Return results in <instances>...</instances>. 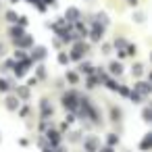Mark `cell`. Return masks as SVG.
Listing matches in <instances>:
<instances>
[{"mask_svg":"<svg viewBox=\"0 0 152 152\" xmlns=\"http://www.w3.org/2000/svg\"><path fill=\"white\" fill-rule=\"evenodd\" d=\"M90 52V42H86V40H73L71 44H69V61L71 63H77V61H81L86 54Z\"/></svg>","mask_w":152,"mask_h":152,"instance_id":"cell-1","label":"cell"},{"mask_svg":"<svg viewBox=\"0 0 152 152\" xmlns=\"http://www.w3.org/2000/svg\"><path fill=\"white\" fill-rule=\"evenodd\" d=\"M61 106L65 110H69V113H75L77 106H79V92L73 90V88L71 90H65L63 96H61Z\"/></svg>","mask_w":152,"mask_h":152,"instance_id":"cell-2","label":"cell"},{"mask_svg":"<svg viewBox=\"0 0 152 152\" xmlns=\"http://www.w3.org/2000/svg\"><path fill=\"white\" fill-rule=\"evenodd\" d=\"M104 34H106V27L102 23H98L96 19L90 21V27H88V38L94 42V44H100L104 40Z\"/></svg>","mask_w":152,"mask_h":152,"instance_id":"cell-3","label":"cell"},{"mask_svg":"<svg viewBox=\"0 0 152 152\" xmlns=\"http://www.w3.org/2000/svg\"><path fill=\"white\" fill-rule=\"evenodd\" d=\"M44 137H46V142H48L52 148H54V146H58V144H63V140H65V137H63V133L58 131V127H56L54 123L44 131Z\"/></svg>","mask_w":152,"mask_h":152,"instance_id":"cell-4","label":"cell"},{"mask_svg":"<svg viewBox=\"0 0 152 152\" xmlns=\"http://www.w3.org/2000/svg\"><path fill=\"white\" fill-rule=\"evenodd\" d=\"M27 52H29V58H31L34 63H44V61L48 58V48L42 46V44H34Z\"/></svg>","mask_w":152,"mask_h":152,"instance_id":"cell-5","label":"cell"},{"mask_svg":"<svg viewBox=\"0 0 152 152\" xmlns=\"http://www.w3.org/2000/svg\"><path fill=\"white\" fill-rule=\"evenodd\" d=\"M100 144H102V142H100V137H98V135H94V133H90V135H83V137H81V146H83V150H86V152H96Z\"/></svg>","mask_w":152,"mask_h":152,"instance_id":"cell-6","label":"cell"},{"mask_svg":"<svg viewBox=\"0 0 152 152\" xmlns=\"http://www.w3.org/2000/svg\"><path fill=\"white\" fill-rule=\"evenodd\" d=\"M133 90H135V92H140L144 98H148V96L152 94V81H150V79H142V77H137V79H135Z\"/></svg>","mask_w":152,"mask_h":152,"instance_id":"cell-7","label":"cell"},{"mask_svg":"<svg viewBox=\"0 0 152 152\" xmlns=\"http://www.w3.org/2000/svg\"><path fill=\"white\" fill-rule=\"evenodd\" d=\"M34 44H36V40H34V36H29L27 31H25L21 38H15V40H13V46H15V48H23V50H29Z\"/></svg>","mask_w":152,"mask_h":152,"instance_id":"cell-8","label":"cell"},{"mask_svg":"<svg viewBox=\"0 0 152 152\" xmlns=\"http://www.w3.org/2000/svg\"><path fill=\"white\" fill-rule=\"evenodd\" d=\"M38 108H40V119H52L54 117V106L50 104L48 98H42L40 104H38Z\"/></svg>","mask_w":152,"mask_h":152,"instance_id":"cell-9","label":"cell"},{"mask_svg":"<svg viewBox=\"0 0 152 152\" xmlns=\"http://www.w3.org/2000/svg\"><path fill=\"white\" fill-rule=\"evenodd\" d=\"M13 94H15L21 102H27V100L31 98V88H27V86H15V88H13Z\"/></svg>","mask_w":152,"mask_h":152,"instance_id":"cell-10","label":"cell"},{"mask_svg":"<svg viewBox=\"0 0 152 152\" xmlns=\"http://www.w3.org/2000/svg\"><path fill=\"white\" fill-rule=\"evenodd\" d=\"M19 104H21V100H19L15 94H7V98H4V108H7L9 113H17Z\"/></svg>","mask_w":152,"mask_h":152,"instance_id":"cell-11","label":"cell"},{"mask_svg":"<svg viewBox=\"0 0 152 152\" xmlns=\"http://www.w3.org/2000/svg\"><path fill=\"white\" fill-rule=\"evenodd\" d=\"M106 69L110 71V75H113V77H121V75L125 73V67H123V61H110Z\"/></svg>","mask_w":152,"mask_h":152,"instance_id":"cell-12","label":"cell"},{"mask_svg":"<svg viewBox=\"0 0 152 152\" xmlns=\"http://www.w3.org/2000/svg\"><path fill=\"white\" fill-rule=\"evenodd\" d=\"M79 63V67L75 69L79 75H90V73H94V65L90 63V61H86V58H81V61H77Z\"/></svg>","mask_w":152,"mask_h":152,"instance_id":"cell-13","label":"cell"},{"mask_svg":"<svg viewBox=\"0 0 152 152\" xmlns=\"http://www.w3.org/2000/svg\"><path fill=\"white\" fill-rule=\"evenodd\" d=\"M108 113H110V121H113L115 125H119V123L123 121V110H121V108H119L117 104H110Z\"/></svg>","mask_w":152,"mask_h":152,"instance_id":"cell-14","label":"cell"},{"mask_svg":"<svg viewBox=\"0 0 152 152\" xmlns=\"http://www.w3.org/2000/svg\"><path fill=\"white\" fill-rule=\"evenodd\" d=\"M15 86H17V83H15V79H7L4 75L0 77V94H9Z\"/></svg>","mask_w":152,"mask_h":152,"instance_id":"cell-15","label":"cell"},{"mask_svg":"<svg viewBox=\"0 0 152 152\" xmlns=\"http://www.w3.org/2000/svg\"><path fill=\"white\" fill-rule=\"evenodd\" d=\"M69 23H73V21H77V19H81V11L79 9H75V7H69L67 11H65V15H63Z\"/></svg>","mask_w":152,"mask_h":152,"instance_id":"cell-16","label":"cell"},{"mask_svg":"<svg viewBox=\"0 0 152 152\" xmlns=\"http://www.w3.org/2000/svg\"><path fill=\"white\" fill-rule=\"evenodd\" d=\"M23 34H25V27H21L19 23H11V27H9V36H11V40L21 38Z\"/></svg>","mask_w":152,"mask_h":152,"instance_id":"cell-17","label":"cell"},{"mask_svg":"<svg viewBox=\"0 0 152 152\" xmlns=\"http://www.w3.org/2000/svg\"><path fill=\"white\" fill-rule=\"evenodd\" d=\"M34 69H36V77H38V81H44V79L48 77V69H46L44 63H36Z\"/></svg>","mask_w":152,"mask_h":152,"instance_id":"cell-18","label":"cell"},{"mask_svg":"<svg viewBox=\"0 0 152 152\" xmlns=\"http://www.w3.org/2000/svg\"><path fill=\"white\" fill-rule=\"evenodd\" d=\"M144 73H146V65H144V63H140V61H135V63L131 65V75L137 79V77H142Z\"/></svg>","mask_w":152,"mask_h":152,"instance_id":"cell-19","label":"cell"},{"mask_svg":"<svg viewBox=\"0 0 152 152\" xmlns=\"http://www.w3.org/2000/svg\"><path fill=\"white\" fill-rule=\"evenodd\" d=\"M96 86H102V83H100V79L96 77V73L86 75V90H96Z\"/></svg>","mask_w":152,"mask_h":152,"instance_id":"cell-20","label":"cell"},{"mask_svg":"<svg viewBox=\"0 0 152 152\" xmlns=\"http://www.w3.org/2000/svg\"><path fill=\"white\" fill-rule=\"evenodd\" d=\"M102 86H104V88H108L110 92H117V88H119V79H117V77H113V75H106V77H104V81H102Z\"/></svg>","mask_w":152,"mask_h":152,"instance_id":"cell-21","label":"cell"},{"mask_svg":"<svg viewBox=\"0 0 152 152\" xmlns=\"http://www.w3.org/2000/svg\"><path fill=\"white\" fill-rule=\"evenodd\" d=\"M11 71H13V75H15L17 79H23V77L27 75V71H25V67H23V65H21L19 61H15V65H13V69H11Z\"/></svg>","mask_w":152,"mask_h":152,"instance_id":"cell-22","label":"cell"},{"mask_svg":"<svg viewBox=\"0 0 152 152\" xmlns=\"http://www.w3.org/2000/svg\"><path fill=\"white\" fill-rule=\"evenodd\" d=\"M63 137H67V140H69V144H77V142H81L83 131H81V129H75V131H69V133H67V135H63Z\"/></svg>","mask_w":152,"mask_h":152,"instance_id":"cell-23","label":"cell"},{"mask_svg":"<svg viewBox=\"0 0 152 152\" xmlns=\"http://www.w3.org/2000/svg\"><path fill=\"white\" fill-rule=\"evenodd\" d=\"M137 148H140L142 152H148V150L152 148V133H150V131L142 137V142H140V146H137Z\"/></svg>","mask_w":152,"mask_h":152,"instance_id":"cell-24","label":"cell"},{"mask_svg":"<svg viewBox=\"0 0 152 152\" xmlns=\"http://www.w3.org/2000/svg\"><path fill=\"white\" fill-rule=\"evenodd\" d=\"M65 81H67L69 86H75V83H79V73H77V71H73V69H69V71L65 73Z\"/></svg>","mask_w":152,"mask_h":152,"instance_id":"cell-25","label":"cell"},{"mask_svg":"<svg viewBox=\"0 0 152 152\" xmlns=\"http://www.w3.org/2000/svg\"><path fill=\"white\" fill-rule=\"evenodd\" d=\"M142 121H144L146 125L152 123V106H150V104H144V108H142Z\"/></svg>","mask_w":152,"mask_h":152,"instance_id":"cell-26","label":"cell"},{"mask_svg":"<svg viewBox=\"0 0 152 152\" xmlns=\"http://www.w3.org/2000/svg\"><path fill=\"white\" fill-rule=\"evenodd\" d=\"M13 65H15V58H13V56H11V58H4L2 65H0V75H7V73L13 69Z\"/></svg>","mask_w":152,"mask_h":152,"instance_id":"cell-27","label":"cell"},{"mask_svg":"<svg viewBox=\"0 0 152 152\" xmlns=\"http://www.w3.org/2000/svg\"><path fill=\"white\" fill-rule=\"evenodd\" d=\"M127 100H131L133 104H142V102H144L146 98H144V96H142L140 92H135V90L131 88V90H129V96H127Z\"/></svg>","mask_w":152,"mask_h":152,"instance_id":"cell-28","label":"cell"},{"mask_svg":"<svg viewBox=\"0 0 152 152\" xmlns=\"http://www.w3.org/2000/svg\"><path fill=\"white\" fill-rule=\"evenodd\" d=\"M17 113H19V117H21V119H25V117H29L31 106H29L27 102H21V104H19V108H17Z\"/></svg>","mask_w":152,"mask_h":152,"instance_id":"cell-29","label":"cell"},{"mask_svg":"<svg viewBox=\"0 0 152 152\" xmlns=\"http://www.w3.org/2000/svg\"><path fill=\"white\" fill-rule=\"evenodd\" d=\"M127 42H129V40H125V38H121V36H117V38H113V42H110V44H113V48H115V50H119V48H125V46H127Z\"/></svg>","mask_w":152,"mask_h":152,"instance_id":"cell-30","label":"cell"},{"mask_svg":"<svg viewBox=\"0 0 152 152\" xmlns=\"http://www.w3.org/2000/svg\"><path fill=\"white\" fill-rule=\"evenodd\" d=\"M31 7H36V9H38V13H42V15H44V13H48V9H50V7L44 2V0H34Z\"/></svg>","mask_w":152,"mask_h":152,"instance_id":"cell-31","label":"cell"},{"mask_svg":"<svg viewBox=\"0 0 152 152\" xmlns=\"http://www.w3.org/2000/svg\"><path fill=\"white\" fill-rule=\"evenodd\" d=\"M17 17H19V13H17V11H13V9L4 13V21H7L9 25H11V23H17Z\"/></svg>","mask_w":152,"mask_h":152,"instance_id":"cell-32","label":"cell"},{"mask_svg":"<svg viewBox=\"0 0 152 152\" xmlns=\"http://www.w3.org/2000/svg\"><path fill=\"white\" fill-rule=\"evenodd\" d=\"M56 61H58V65H61V67H69V63H71V61H69V54H67L65 50H61V52H58Z\"/></svg>","mask_w":152,"mask_h":152,"instance_id":"cell-33","label":"cell"},{"mask_svg":"<svg viewBox=\"0 0 152 152\" xmlns=\"http://www.w3.org/2000/svg\"><path fill=\"white\" fill-rule=\"evenodd\" d=\"M119 142H121L119 133H115V131H113V133H108V135H106V144H108V146H113V148H115V146H119Z\"/></svg>","mask_w":152,"mask_h":152,"instance_id":"cell-34","label":"cell"},{"mask_svg":"<svg viewBox=\"0 0 152 152\" xmlns=\"http://www.w3.org/2000/svg\"><path fill=\"white\" fill-rule=\"evenodd\" d=\"M94 19H96L98 23H102L104 27H108V23H110V19H108V15H106V13H98V15H96Z\"/></svg>","mask_w":152,"mask_h":152,"instance_id":"cell-35","label":"cell"},{"mask_svg":"<svg viewBox=\"0 0 152 152\" xmlns=\"http://www.w3.org/2000/svg\"><path fill=\"white\" fill-rule=\"evenodd\" d=\"M125 54H127V56H135V54H137V46H135L133 42H127V46H125Z\"/></svg>","mask_w":152,"mask_h":152,"instance_id":"cell-36","label":"cell"},{"mask_svg":"<svg viewBox=\"0 0 152 152\" xmlns=\"http://www.w3.org/2000/svg\"><path fill=\"white\" fill-rule=\"evenodd\" d=\"M129 90H131L129 86H125V83H119V88H117V94H119L121 98H127V96H129Z\"/></svg>","mask_w":152,"mask_h":152,"instance_id":"cell-37","label":"cell"},{"mask_svg":"<svg viewBox=\"0 0 152 152\" xmlns=\"http://www.w3.org/2000/svg\"><path fill=\"white\" fill-rule=\"evenodd\" d=\"M50 125H52V121H50V119H40V123H38V131H40V133H44Z\"/></svg>","mask_w":152,"mask_h":152,"instance_id":"cell-38","label":"cell"},{"mask_svg":"<svg viewBox=\"0 0 152 152\" xmlns=\"http://www.w3.org/2000/svg\"><path fill=\"white\" fill-rule=\"evenodd\" d=\"M27 54H29L27 50H23V48H15V52H13V58H15V61H21V58H25Z\"/></svg>","mask_w":152,"mask_h":152,"instance_id":"cell-39","label":"cell"},{"mask_svg":"<svg viewBox=\"0 0 152 152\" xmlns=\"http://www.w3.org/2000/svg\"><path fill=\"white\" fill-rule=\"evenodd\" d=\"M19 63H21V65H23V67H25V71H31V69H34V65H36V63H34V61H31V58H29V54H27V56H25V58H21V61H19Z\"/></svg>","mask_w":152,"mask_h":152,"instance_id":"cell-40","label":"cell"},{"mask_svg":"<svg viewBox=\"0 0 152 152\" xmlns=\"http://www.w3.org/2000/svg\"><path fill=\"white\" fill-rule=\"evenodd\" d=\"M110 50H113V44H108V42H100V52H102V56H104V54H110Z\"/></svg>","mask_w":152,"mask_h":152,"instance_id":"cell-41","label":"cell"},{"mask_svg":"<svg viewBox=\"0 0 152 152\" xmlns=\"http://www.w3.org/2000/svg\"><path fill=\"white\" fill-rule=\"evenodd\" d=\"M65 113H67V115H65V123L71 127V125L77 121V117H75V113H69V110H65Z\"/></svg>","mask_w":152,"mask_h":152,"instance_id":"cell-42","label":"cell"},{"mask_svg":"<svg viewBox=\"0 0 152 152\" xmlns=\"http://www.w3.org/2000/svg\"><path fill=\"white\" fill-rule=\"evenodd\" d=\"M144 21H146V15L142 11H135L133 13V23H144Z\"/></svg>","mask_w":152,"mask_h":152,"instance_id":"cell-43","label":"cell"},{"mask_svg":"<svg viewBox=\"0 0 152 152\" xmlns=\"http://www.w3.org/2000/svg\"><path fill=\"white\" fill-rule=\"evenodd\" d=\"M17 23H19L21 27H27V25H29V19H27V15H19V17H17Z\"/></svg>","mask_w":152,"mask_h":152,"instance_id":"cell-44","label":"cell"},{"mask_svg":"<svg viewBox=\"0 0 152 152\" xmlns=\"http://www.w3.org/2000/svg\"><path fill=\"white\" fill-rule=\"evenodd\" d=\"M38 83H40V81H38V77H36V75H31V77L27 79V83H25V86H27V88H36Z\"/></svg>","mask_w":152,"mask_h":152,"instance_id":"cell-45","label":"cell"},{"mask_svg":"<svg viewBox=\"0 0 152 152\" xmlns=\"http://www.w3.org/2000/svg\"><path fill=\"white\" fill-rule=\"evenodd\" d=\"M96 152H115V148H113V146H108V144H104V146H102V144H100V146H98V150H96Z\"/></svg>","mask_w":152,"mask_h":152,"instance_id":"cell-46","label":"cell"},{"mask_svg":"<svg viewBox=\"0 0 152 152\" xmlns=\"http://www.w3.org/2000/svg\"><path fill=\"white\" fill-rule=\"evenodd\" d=\"M115 54H117V61H123V58H127V54H125V48H119Z\"/></svg>","mask_w":152,"mask_h":152,"instance_id":"cell-47","label":"cell"},{"mask_svg":"<svg viewBox=\"0 0 152 152\" xmlns=\"http://www.w3.org/2000/svg\"><path fill=\"white\" fill-rule=\"evenodd\" d=\"M127 2V7H131V9H137L140 7V0H125Z\"/></svg>","mask_w":152,"mask_h":152,"instance_id":"cell-48","label":"cell"},{"mask_svg":"<svg viewBox=\"0 0 152 152\" xmlns=\"http://www.w3.org/2000/svg\"><path fill=\"white\" fill-rule=\"evenodd\" d=\"M58 131H61V133H63V135H65V131H69V125H67V123H65V121H63V123H61V125H58Z\"/></svg>","mask_w":152,"mask_h":152,"instance_id":"cell-49","label":"cell"},{"mask_svg":"<svg viewBox=\"0 0 152 152\" xmlns=\"http://www.w3.org/2000/svg\"><path fill=\"white\" fill-rule=\"evenodd\" d=\"M19 146L27 148V146H29V140H27V137H21V140H19Z\"/></svg>","mask_w":152,"mask_h":152,"instance_id":"cell-50","label":"cell"},{"mask_svg":"<svg viewBox=\"0 0 152 152\" xmlns=\"http://www.w3.org/2000/svg\"><path fill=\"white\" fill-rule=\"evenodd\" d=\"M52 46H54V48H61V46H63V42H61L58 38H54V40H52Z\"/></svg>","mask_w":152,"mask_h":152,"instance_id":"cell-51","label":"cell"},{"mask_svg":"<svg viewBox=\"0 0 152 152\" xmlns=\"http://www.w3.org/2000/svg\"><path fill=\"white\" fill-rule=\"evenodd\" d=\"M42 152H54V148L50 144H46V146H42Z\"/></svg>","mask_w":152,"mask_h":152,"instance_id":"cell-52","label":"cell"},{"mask_svg":"<svg viewBox=\"0 0 152 152\" xmlns=\"http://www.w3.org/2000/svg\"><path fill=\"white\" fill-rule=\"evenodd\" d=\"M54 152H67V148L63 144H58V146H54Z\"/></svg>","mask_w":152,"mask_h":152,"instance_id":"cell-53","label":"cell"},{"mask_svg":"<svg viewBox=\"0 0 152 152\" xmlns=\"http://www.w3.org/2000/svg\"><path fill=\"white\" fill-rule=\"evenodd\" d=\"M44 2H46V4H48V7H52V9H54V7H56V0H44Z\"/></svg>","mask_w":152,"mask_h":152,"instance_id":"cell-54","label":"cell"},{"mask_svg":"<svg viewBox=\"0 0 152 152\" xmlns=\"http://www.w3.org/2000/svg\"><path fill=\"white\" fill-rule=\"evenodd\" d=\"M17 2H19V0H11V4H17Z\"/></svg>","mask_w":152,"mask_h":152,"instance_id":"cell-55","label":"cell"},{"mask_svg":"<svg viewBox=\"0 0 152 152\" xmlns=\"http://www.w3.org/2000/svg\"><path fill=\"white\" fill-rule=\"evenodd\" d=\"M25 2H27V4H31V2H34V0H25Z\"/></svg>","mask_w":152,"mask_h":152,"instance_id":"cell-56","label":"cell"},{"mask_svg":"<svg viewBox=\"0 0 152 152\" xmlns=\"http://www.w3.org/2000/svg\"><path fill=\"white\" fill-rule=\"evenodd\" d=\"M0 7H2V0H0Z\"/></svg>","mask_w":152,"mask_h":152,"instance_id":"cell-57","label":"cell"},{"mask_svg":"<svg viewBox=\"0 0 152 152\" xmlns=\"http://www.w3.org/2000/svg\"><path fill=\"white\" fill-rule=\"evenodd\" d=\"M0 142H2V135H0Z\"/></svg>","mask_w":152,"mask_h":152,"instance_id":"cell-58","label":"cell"},{"mask_svg":"<svg viewBox=\"0 0 152 152\" xmlns=\"http://www.w3.org/2000/svg\"><path fill=\"white\" fill-rule=\"evenodd\" d=\"M83 152H86V150H83Z\"/></svg>","mask_w":152,"mask_h":152,"instance_id":"cell-59","label":"cell"},{"mask_svg":"<svg viewBox=\"0 0 152 152\" xmlns=\"http://www.w3.org/2000/svg\"><path fill=\"white\" fill-rule=\"evenodd\" d=\"M125 152H127V150H125Z\"/></svg>","mask_w":152,"mask_h":152,"instance_id":"cell-60","label":"cell"}]
</instances>
